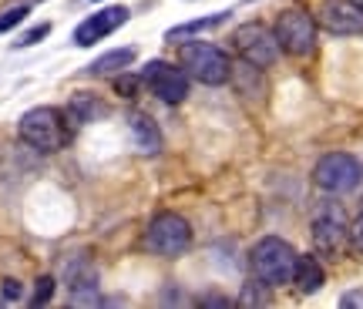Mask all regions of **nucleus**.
Here are the masks:
<instances>
[{"label":"nucleus","mask_w":363,"mask_h":309,"mask_svg":"<svg viewBox=\"0 0 363 309\" xmlns=\"http://www.w3.org/2000/svg\"><path fill=\"white\" fill-rule=\"evenodd\" d=\"M249 266H252V272H256V279L262 286H286V283H293L296 249L286 242V239L266 235V239H259V242L252 245Z\"/></svg>","instance_id":"f257e3e1"},{"label":"nucleus","mask_w":363,"mask_h":309,"mask_svg":"<svg viewBox=\"0 0 363 309\" xmlns=\"http://www.w3.org/2000/svg\"><path fill=\"white\" fill-rule=\"evenodd\" d=\"M179 64L182 71L195 81H202V84H225L229 77H233V61H229V54L216 47V44H208V40H192V44H182L179 51Z\"/></svg>","instance_id":"f03ea898"},{"label":"nucleus","mask_w":363,"mask_h":309,"mask_svg":"<svg viewBox=\"0 0 363 309\" xmlns=\"http://www.w3.org/2000/svg\"><path fill=\"white\" fill-rule=\"evenodd\" d=\"M17 135L30 148L51 154V152H61L67 145V121L61 118L57 108H30L17 121Z\"/></svg>","instance_id":"7ed1b4c3"},{"label":"nucleus","mask_w":363,"mask_h":309,"mask_svg":"<svg viewBox=\"0 0 363 309\" xmlns=\"http://www.w3.org/2000/svg\"><path fill=\"white\" fill-rule=\"evenodd\" d=\"M145 245L155 252V256H182L189 245H192V225L175 215V212H162L148 222V232H145Z\"/></svg>","instance_id":"20e7f679"},{"label":"nucleus","mask_w":363,"mask_h":309,"mask_svg":"<svg viewBox=\"0 0 363 309\" xmlns=\"http://www.w3.org/2000/svg\"><path fill=\"white\" fill-rule=\"evenodd\" d=\"M233 44H235V51L242 54V61L252 67H272L279 51H283L279 40H276V30H269L259 21H249V24L239 27L233 34Z\"/></svg>","instance_id":"39448f33"},{"label":"nucleus","mask_w":363,"mask_h":309,"mask_svg":"<svg viewBox=\"0 0 363 309\" xmlns=\"http://www.w3.org/2000/svg\"><path fill=\"white\" fill-rule=\"evenodd\" d=\"M276 40L286 54L306 57L316 47V21L303 7H289L276 17Z\"/></svg>","instance_id":"423d86ee"},{"label":"nucleus","mask_w":363,"mask_h":309,"mask_svg":"<svg viewBox=\"0 0 363 309\" xmlns=\"http://www.w3.org/2000/svg\"><path fill=\"white\" fill-rule=\"evenodd\" d=\"M313 181H316L323 192H333V195L353 192V189L360 185V162L347 152H330L316 162Z\"/></svg>","instance_id":"0eeeda50"},{"label":"nucleus","mask_w":363,"mask_h":309,"mask_svg":"<svg viewBox=\"0 0 363 309\" xmlns=\"http://www.w3.org/2000/svg\"><path fill=\"white\" fill-rule=\"evenodd\" d=\"M142 81L165 104H182L189 98V74L182 71V64L175 67L169 61H148L142 67Z\"/></svg>","instance_id":"6e6552de"},{"label":"nucleus","mask_w":363,"mask_h":309,"mask_svg":"<svg viewBox=\"0 0 363 309\" xmlns=\"http://www.w3.org/2000/svg\"><path fill=\"white\" fill-rule=\"evenodd\" d=\"M350 242V225H347V215L343 208L326 202L316 215H313V245L326 252V256H337L343 252V245Z\"/></svg>","instance_id":"1a4fd4ad"},{"label":"nucleus","mask_w":363,"mask_h":309,"mask_svg":"<svg viewBox=\"0 0 363 309\" xmlns=\"http://www.w3.org/2000/svg\"><path fill=\"white\" fill-rule=\"evenodd\" d=\"M320 24L330 34L353 38V34H363V11L353 0H326L323 11H320Z\"/></svg>","instance_id":"9d476101"},{"label":"nucleus","mask_w":363,"mask_h":309,"mask_svg":"<svg viewBox=\"0 0 363 309\" xmlns=\"http://www.w3.org/2000/svg\"><path fill=\"white\" fill-rule=\"evenodd\" d=\"M128 17H131L128 7H108V11L94 13V17H84V21L78 24V30H74V44L91 47V44H98L101 38H108L111 30H118Z\"/></svg>","instance_id":"9b49d317"},{"label":"nucleus","mask_w":363,"mask_h":309,"mask_svg":"<svg viewBox=\"0 0 363 309\" xmlns=\"http://www.w3.org/2000/svg\"><path fill=\"white\" fill-rule=\"evenodd\" d=\"M67 289H71V303L74 306H101L98 276H94L91 266H71L67 262Z\"/></svg>","instance_id":"f8f14e48"},{"label":"nucleus","mask_w":363,"mask_h":309,"mask_svg":"<svg viewBox=\"0 0 363 309\" xmlns=\"http://www.w3.org/2000/svg\"><path fill=\"white\" fill-rule=\"evenodd\" d=\"M128 131H131V138H135V148L142 154H158L162 152V135H158L155 128V121L148 115H135L128 118Z\"/></svg>","instance_id":"ddd939ff"},{"label":"nucleus","mask_w":363,"mask_h":309,"mask_svg":"<svg viewBox=\"0 0 363 309\" xmlns=\"http://www.w3.org/2000/svg\"><path fill=\"white\" fill-rule=\"evenodd\" d=\"M326 283V272L316 256H296V269H293V286L299 293H316Z\"/></svg>","instance_id":"4468645a"},{"label":"nucleus","mask_w":363,"mask_h":309,"mask_svg":"<svg viewBox=\"0 0 363 309\" xmlns=\"http://www.w3.org/2000/svg\"><path fill=\"white\" fill-rule=\"evenodd\" d=\"M131 61H135V51L131 47H118V51H108L98 61H91L88 74H118V71H128Z\"/></svg>","instance_id":"2eb2a0df"},{"label":"nucleus","mask_w":363,"mask_h":309,"mask_svg":"<svg viewBox=\"0 0 363 309\" xmlns=\"http://www.w3.org/2000/svg\"><path fill=\"white\" fill-rule=\"evenodd\" d=\"M98 111H101V104L94 101L91 94H74L71 104H67V125H74V128H78V125H88Z\"/></svg>","instance_id":"dca6fc26"},{"label":"nucleus","mask_w":363,"mask_h":309,"mask_svg":"<svg viewBox=\"0 0 363 309\" xmlns=\"http://www.w3.org/2000/svg\"><path fill=\"white\" fill-rule=\"evenodd\" d=\"M229 17V11H219V13H208V17H202V21H189V24H179L172 27L165 38L169 40H179V38H192V34H202V30H212V27H219L222 21Z\"/></svg>","instance_id":"f3484780"},{"label":"nucleus","mask_w":363,"mask_h":309,"mask_svg":"<svg viewBox=\"0 0 363 309\" xmlns=\"http://www.w3.org/2000/svg\"><path fill=\"white\" fill-rule=\"evenodd\" d=\"M27 13H30V7L27 4H13V7H4L0 11V34H7L11 27H17L21 21H24Z\"/></svg>","instance_id":"a211bd4d"},{"label":"nucleus","mask_w":363,"mask_h":309,"mask_svg":"<svg viewBox=\"0 0 363 309\" xmlns=\"http://www.w3.org/2000/svg\"><path fill=\"white\" fill-rule=\"evenodd\" d=\"M54 299V279L51 276H40L38 286H34V296H30V306H44Z\"/></svg>","instance_id":"6ab92c4d"},{"label":"nucleus","mask_w":363,"mask_h":309,"mask_svg":"<svg viewBox=\"0 0 363 309\" xmlns=\"http://www.w3.org/2000/svg\"><path fill=\"white\" fill-rule=\"evenodd\" d=\"M262 303H269V296L259 293V283H249L242 289V296H239V306H262Z\"/></svg>","instance_id":"aec40b11"},{"label":"nucleus","mask_w":363,"mask_h":309,"mask_svg":"<svg viewBox=\"0 0 363 309\" xmlns=\"http://www.w3.org/2000/svg\"><path fill=\"white\" fill-rule=\"evenodd\" d=\"M350 245H353V252L363 256V212L350 222Z\"/></svg>","instance_id":"412c9836"},{"label":"nucleus","mask_w":363,"mask_h":309,"mask_svg":"<svg viewBox=\"0 0 363 309\" xmlns=\"http://www.w3.org/2000/svg\"><path fill=\"white\" fill-rule=\"evenodd\" d=\"M51 34V24H40V27H34V30H27L24 38L17 40V47H30V44H38L40 38H48Z\"/></svg>","instance_id":"4be33fe9"},{"label":"nucleus","mask_w":363,"mask_h":309,"mask_svg":"<svg viewBox=\"0 0 363 309\" xmlns=\"http://www.w3.org/2000/svg\"><path fill=\"white\" fill-rule=\"evenodd\" d=\"M340 306H357V309H363V289H353V293H343L340 296Z\"/></svg>","instance_id":"5701e85b"},{"label":"nucleus","mask_w":363,"mask_h":309,"mask_svg":"<svg viewBox=\"0 0 363 309\" xmlns=\"http://www.w3.org/2000/svg\"><path fill=\"white\" fill-rule=\"evenodd\" d=\"M4 299H21V283L7 279V283H4Z\"/></svg>","instance_id":"b1692460"},{"label":"nucleus","mask_w":363,"mask_h":309,"mask_svg":"<svg viewBox=\"0 0 363 309\" xmlns=\"http://www.w3.org/2000/svg\"><path fill=\"white\" fill-rule=\"evenodd\" d=\"M199 303L202 306H233V299H225V296H202Z\"/></svg>","instance_id":"393cba45"},{"label":"nucleus","mask_w":363,"mask_h":309,"mask_svg":"<svg viewBox=\"0 0 363 309\" xmlns=\"http://www.w3.org/2000/svg\"><path fill=\"white\" fill-rule=\"evenodd\" d=\"M118 91H121V94H131V91H135V81H118Z\"/></svg>","instance_id":"a878e982"},{"label":"nucleus","mask_w":363,"mask_h":309,"mask_svg":"<svg viewBox=\"0 0 363 309\" xmlns=\"http://www.w3.org/2000/svg\"><path fill=\"white\" fill-rule=\"evenodd\" d=\"M353 4H357V7H360V11H363V0H353Z\"/></svg>","instance_id":"bb28decb"}]
</instances>
